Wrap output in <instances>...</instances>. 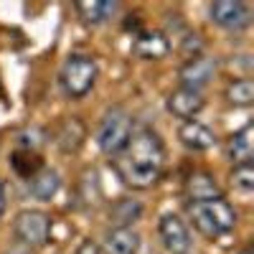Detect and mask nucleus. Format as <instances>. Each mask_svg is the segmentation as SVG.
I'll return each instance as SVG.
<instances>
[{
	"label": "nucleus",
	"mask_w": 254,
	"mask_h": 254,
	"mask_svg": "<svg viewBox=\"0 0 254 254\" xmlns=\"http://www.w3.org/2000/svg\"><path fill=\"white\" fill-rule=\"evenodd\" d=\"M186 214L193 224V229L206 239L226 237L237 226V208L224 196L221 198H206V201H188Z\"/></svg>",
	"instance_id": "obj_2"
},
{
	"label": "nucleus",
	"mask_w": 254,
	"mask_h": 254,
	"mask_svg": "<svg viewBox=\"0 0 254 254\" xmlns=\"http://www.w3.org/2000/svg\"><path fill=\"white\" fill-rule=\"evenodd\" d=\"M3 211H5V186L0 181V216H3Z\"/></svg>",
	"instance_id": "obj_23"
},
{
	"label": "nucleus",
	"mask_w": 254,
	"mask_h": 254,
	"mask_svg": "<svg viewBox=\"0 0 254 254\" xmlns=\"http://www.w3.org/2000/svg\"><path fill=\"white\" fill-rule=\"evenodd\" d=\"M140 234L135 229H110L102 244V254H137Z\"/></svg>",
	"instance_id": "obj_13"
},
{
	"label": "nucleus",
	"mask_w": 254,
	"mask_h": 254,
	"mask_svg": "<svg viewBox=\"0 0 254 254\" xmlns=\"http://www.w3.org/2000/svg\"><path fill=\"white\" fill-rule=\"evenodd\" d=\"M239 254H254V249H252V247H244V249H242Z\"/></svg>",
	"instance_id": "obj_24"
},
{
	"label": "nucleus",
	"mask_w": 254,
	"mask_h": 254,
	"mask_svg": "<svg viewBox=\"0 0 254 254\" xmlns=\"http://www.w3.org/2000/svg\"><path fill=\"white\" fill-rule=\"evenodd\" d=\"M186 196L190 201H206V198H221V188L214 181V176L206 171H193L186 178Z\"/></svg>",
	"instance_id": "obj_14"
},
{
	"label": "nucleus",
	"mask_w": 254,
	"mask_h": 254,
	"mask_svg": "<svg viewBox=\"0 0 254 254\" xmlns=\"http://www.w3.org/2000/svg\"><path fill=\"white\" fill-rule=\"evenodd\" d=\"M145 254H158V252H145Z\"/></svg>",
	"instance_id": "obj_25"
},
{
	"label": "nucleus",
	"mask_w": 254,
	"mask_h": 254,
	"mask_svg": "<svg viewBox=\"0 0 254 254\" xmlns=\"http://www.w3.org/2000/svg\"><path fill=\"white\" fill-rule=\"evenodd\" d=\"M84 137H87V127H84V122L79 117H69L59 127L56 142H59V147L64 153H76L79 147L84 145Z\"/></svg>",
	"instance_id": "obj_18"
},
{
	"label": "nucleus",
	"mask_w": 254,
	"mask_h": 254,
	"mask_svg": "<svg viewBox=\"0 0 254 254\" xmlns=\"http://www.w3.org/2000/svg\"><path fill=\"white\" fill-rule=\"evenodd\" d=\"M229 186L234 193H239L244 198L252 196V190H254V165H252V160L234 165V171L229 173Z\"/></svg>",
	"instance_id": "obj_20"
},
{
	"label": "nucleus",
	"mask_w": 254,
	"mask_h": 254,
	"mask_svg": "<svg viewBox=\"0 0 254 254\" xmlns=\"http://www.w3.org/2000/svg\"><path fill=\"white\" fill-rule=\"evenodd\" d=\"M74 254H102V252H99V247H97V244H94L92 239H84V242L79 244V249H76Z\"/></svg>",
	"instance_id": "obj_22"
},
{
	"label": "nucleus",
	"mask_w": 254,
	"mask_h": 254,
	"mask_svg": "<svg viewBox=\"0 0 254 254\" xmlns=\"http://www.w3.org/2000/svg\"><path fill=\"white\" fill-rule=\"evenodd\" d=\"M74 8L87 26H102L117 13L120 3L115 0H76Z\"/></svg>",
	"instance_id": "obj_12"
},
{
	"label": "nucleus",
	"mask_w": 254,
	"mask_h": 254,
	"mask_svg": "<svg viewBox=\"0 0 254 254\" xmlns=\"http://www.w3.org/2000/svg\"><path fill=\"white\" fill-rule=\"evenodd\" d=\"M51 216L46 211H38V208H23L18 211V216L13 221V231H15V239L28 247V249H41L46 247L51 239Z\"/></svg>",
	"instance_id": "obj_5"
},
{
	"label": "nucleus",
	"mask_w": 254,
	"mask_h": 254,
	"mask_svg": "<svg viewBox=\"0 0 254 254\" xmlns=\"http://www.w3.org/2000/svg\"><path fill=\"white\" fill-rule=\"evenodd\" d=\"M165 107L173 117L183 120V122H190L203 107H206V97L196 89H188V87H178L168 94L165 99Z\"/></svg>",
	"instance_id": "obj_9"
},
{
	"label": "nucleus",
	"mask_w": 254,
	"mask_h": 254,
	"mask_svg": "<svg viewBox=\"0 0 254 254\" xmlns=\"http://www.w3.org/2000/svg\"><path fill=\"white\" fill-rule=\"evenodd\" d=\"M10 168L20 176V178H26L31 181L41 168H44V158H41L36 150H15L10 155Z\"/></svg>",
	"instance_id": "obj_19"
},
{
	"label": "nucleus",
	"mask_w": 254,
	"mask_h": 254,
	"mask_svg": "<svg viewBox=\"0 0 254 254\" xmlns=\"http://www.w3.org/2000/svg\"><path fill=\"white\" fill-rule=\"evenodd\" d=\"M130 137H132V117L125 107L115 104V107L104 112V117L99 122V130H97L99 150L115 160L125 150V145L130 142Z\"/></svg>",
	"instance_id": "obj_4"
},
{
	"label": "nucleus",
	"mask_w": 254,
	"mask_h": 254,
	"mask_svg": "<svg viewBox=\"0 0 254 254\" xmlns=\"http://www.w3.org/2000/svg\"><path fill=\"white\" fill-rule=\"evenodd\" d=\"M208 18L224 31H244L252 23V5L242 0H216L208 5Z\"/></svg>",
	"instance_id": "obj_6"
},
{
	"label": "nucleus",
	"mask_w": 254,
	"mask_h": 254,
	"mask_svg": "<svg viewBox=\"0 0 254 254\" xmlns=\"http://www.w3.org/2000/svg\"><path fill=\"white\" fill-rule=\"evenodd\" d=\"M216 69H219L216 59H211V56H203V54H201V56L188 59V61L183 64V66H181L178 76H181V81H183V87L201 92V89L206 87V84L214 81Z\"/></svg>",
	"instance_id": "obj_8"
},
{
	"label": "nucleus",
	"mask_w": 254,
	"mask_h": 254,
	"mask_svg": "<svg viewBox=\"0 0 254 254\" xmlns=\"http://www.w3.org/2000/svg\"><path fill=\"white\" fill-rule=\"evenodd\" d=\"M142 211L145 208L137 198H120L110 208V224H115V229H132V224L142 216Z\"/></svg>",
	"instance_id": "obj_17"
},
{
	"label": "nucleus",
	"mask_w": 254,
	"mask_h": 254,
	"mask_svg": "<svg viewBox=\"0 0 254 254\" xmlns=\"http://www.w3.org/2000/svg\"><path fill=\"white\" fill-rule=\"evenodd\" d=\"M254 155V125H244L242 130H237L229 140V160L239 165V163H249Z\"/></svg>",
	"instance_id": "obj_16"
},
{
	"label": "nucleus",
	"mask_w": 254,
	"mask_h": 254,
	"mask_svg": "<svg viewBox=\"0 0 254 254\" xmlns=\"http://www.w3.org/2000/svg\"><path fill=\"white\" fill-rule=\"evenodd\" d=\"M158 237L171 254H188L190 249V231L178 214H163L158 221Z\"/></svg>",
	"instance_id": "obj_7"
},
{
	"label": "nucleus",
	"mask_w": 254,
	"mask_h": 254,
	"mask_svg": "<svg viewBox=\"0 0 254 254\" xmlns=\"http://www.w3.org/2000/svg\"><path fill=\"white\" fill-rule=\"evenodd\" d=\"M165 168V145L160 135L150 127L132 132L130 142L125 145V150L115 158V171L120 181L132 188V190H145L163 176Z\"/></svg>",
	"instance_id": "obj_1"
},
{
	"label": "nucleus",
	"mask_w": 254,
	"mask_h": 254,
	"mask_svg": "<svg viewBox=\"0 0 254 254\" xmlns=\"http://www.w3.org/2000/svg\"><path fill=\"white\" fill-rule=\"evenodd\" d=\"M178 140H181L183 147H188V150H193V153H206V150H211V147L216 145L214 130L206 127L203 122H196V120L183 122L178 127Z\"/></svg>",
	"instance_id": "obj_11"
},
{
	"label": "nucleus",
	"mask_w": 254,
	"mask_h": 254,
	"mask_svg": "<svg viewBox=\"0 0 254 254\" xmlns=\"http://www.w3.org/2000/svg\"><path fill=\"white\" fill-rule=\"evenodd\" d=\"M132 54L145 59V61H158V59H165L171 54V41H168L165 33L160 31H147L142 28L140 33H135L132 38Z\"/></svg>",
	"instance_id": "obj_10"
},
{
	"label": "nucleus",
	"mask_w": 254,
	"mask_h": 254,
	"mask_svg": "<svg viewBox=\"0 0 254 254\" xmlns=\"http://www.w3.org/2000/svg\"><path fill=\"white\" fill-rule=\"evenodd\" d=\"M99 79V64L89 54H71L66 56L59 71V87L69 99H84Z\"/></svg>",
	"instance_id": "obj_3"
},
{
	"label": "nucleus",
	"mask_w": 254,
	"mask_h": 254,
	"mask_svg": "<svg viewBox=\"0 0 254 254\" xmlns=\"http://www.w3.org/2000/svg\"><path fill=\"white\" fill-rule=\"evenodd\" d=\"M59 188H61V178H59V173L54 171V168H41V171L28 181V190H31V196L36 198V201H51L56 193H59Z\"/></svg>",
	"instance_id": "obj_15"
},
{
	"label": "nucleus",
	"mask_w": 254,
	"mask_h": 254,
	"mask_svg": "<svg viewBox=\"0 0 254 254\" xmlns=\"http://www.w3.org/2000/svg\"><path fill=\"white\" fill-rule=\"evenodd\" d=\"M226 99L231 104H237V107H249L254 102V81L252 79H234L226 87Z\"/></svg>",
	"instance_id": "obj_21"
}]
</instances>
